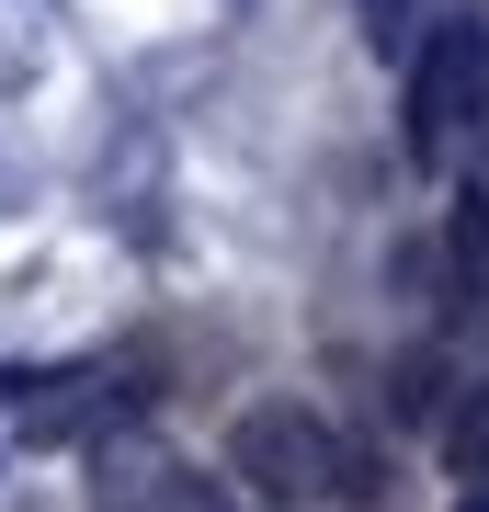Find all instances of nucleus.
I'll list each match as a JSON object with an SVG mask.
<instances>
[{
	"label": "nucleus",
	"instance_id": "obj_2",
	"mask_svg": "<svg viewBox=\"0 0 489 512\" xmlns=\"http://www.w3.org/2000/svg\"><path fill=\"white\" fill-rule=\"evenodd\" d=\"M410 148L489 194V23H444L410 69Z\"/></svg>",
	"mask_w": 489,
	"mask_h": 512
},
{
	"label": "nucleus",
	"instance_id": "obj_4",
	"mask_svg": "<svg viewBox=\"0 0 489 512\" xmlns=\"http://www.w3.org/2000/svg\"><path fill=\"white\" fill-rule=\"evenodd\" d=\"M364 35H376L387 57H399V46H410V0H364Z\"/></svg>",
	"mask_w": 489,
	"mask_h": 512
},
{
	"label": "nucleus",
	"instance_id": "obj_3",
	"mask_svg": "<svg viewBox=\"0 0 489 512\" xmlns=\"http://www.w3.org/2000/svg\"><path fill=\"white\" fill-rule=\"evenodd\" d=\"M444 467H455V478H478V467H489V376L444 410Z\"/></svg>",
	"mask_w": 489,
	"mask_h": 512
},
{
	"label": "nucleus",
	"instance_id": "obj_1",
	"mask_svg": "<svg viewBox=\"0 0 489 512\" xmlns=\"http://www.w3.org/2000/svg\"><path fill=\"white\" fill-rule=\"evenodd\" d=\"M228 478L251 501H273V512H308V501H342V490L364 501V490H376L364 456L330 433L308 399H251V410H239L228 421Z\"/></svg>",
	"mask_w": 489,
	"mask_h": 512
},
{
	"label": "nucleus",
	"instance_id": "obj_6",
	"mask_svg": "<svg viewBox=\"0 0 489 512\" xmlns=\"http://www.w3.org/2000/svg\"><path fill=\"white\" fill-rule=\"evenodd\" d=\"M194 512H228V501H194Z\"/></svg>",
	"mask_w": 489,
	"mask_h": 512
},
{
	"label": "nucleus",
	"instance_id": "obj_5",
	"mask_svg": "<svg viewBox=\"0 0 489 512\" xmlns=\"http://www.w3.org/2000/svg\"><path fill=\"white\" fill-rule=\"evenodd\" d=\"M478 478H489V467H478ZM455 512H489V490H467V501H455Z\"/></svg>",
	"mask_w": 489,
	"mask_h": 512
}]
</instances>
